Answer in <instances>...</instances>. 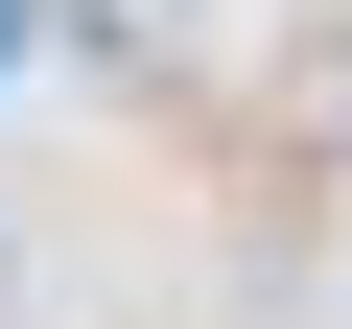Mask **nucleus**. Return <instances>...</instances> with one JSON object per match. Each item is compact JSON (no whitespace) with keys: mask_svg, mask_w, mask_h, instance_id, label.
I'll return each mask as SVG.
<instances>
[{"mask_svg":"<svg viewBox=\"0 0 352 329\" xmlns=\"http://www.w3.org/2000/svg\"><path fill=\"white\" fill-rule=\"evenodd\" d=\"M0 306H24V259H0Z\"/></svg>","mask_w":352,"mask_h":329,"instance_id":"1","label":"nucleus"}]
</instances>
